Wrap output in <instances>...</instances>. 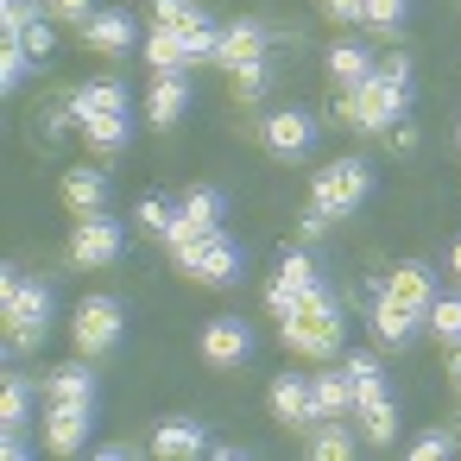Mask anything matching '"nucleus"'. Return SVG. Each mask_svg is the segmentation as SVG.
Segmentation results:
<instances>
[{
	"label": "nucleus",
	"mask_w": 461,
	"mask_h": 461,
	"mask_svg": "<svg viewBox=\"0 0 461 461\" xmlns=\"http://www.w3.org/2000/svg\"><path fill=\"white\" fill-rule=\"evenodd\" d=\"M348 379H354V417H360L366 442H373V448H392V436H398V404H392V392H385L379 360H373V354H348Z\"/></svg>",
	"instance_id": "nucleus-2"
},
{
	"label": "nucleus",
	"mask_w": 461,
	"mask_h": 461,
	"mask_svg": "<svg viewBox=\"0 0 461 461\" xmlns=\"http://www.w3.org/2000/svg\"><path fill=\"white\" fill-rule=\"evenodd\" d=\"M70 114H77V121H89V114H127V83H121V77H102V83L77 89Z\"/></svg>",
	"instance_id": "nucleus-21"
},
{
	"label": "nucleus",
	"mask_w": 461,
	"mask_h": 461,
	"mask_svg": "<svg viewBox=\"0 0 461 461\" xmlns=\"http://www.w3.org/2000/svg\"><path fill=\"white\" fill-rule=\"evenodd\" d=\"M448 379L461 385V341H455V360H448Z\"/></svg>",
	"instance_id": "nucleus-44"
},
{
	"label": "nucleus",
	"mask_w": 461,
	"mask_h": 461,
	"mask_svg": "<svg viewBox=\"0 0 461 461\" xmlns=\"http://www.w3.org/2000/svg\"><path fill=\"white\" fill-rule=\"evenodd\" d=\"M26 70H32L26 45H20V39H7V45H0V89H20V83H26Z\"/></svg>",
	"instance_id": "nucleus-31"
},
{
	"label": "nucleus",
	"mask_w": 461,
	"mask_h": 461,
	"mask_svg": "<svg viewBox=\"0 0 461 461\" xmlns=\"http://www.w3.org/2000/svg\"><path fill=\"white\" fill-rule=\"evenodd\" d=\"M259 58H266V32H259L253 20H234V26L221 32V58H215V64L240 70V64H259Z\"/></svg>",
	"instance_id": "nucleus-20"
},
{
	"label": "nucleus",
	"mask_w": 461,
	"mask_h": 461,
	"mask_svg": "<svg viewBox=\"0 0 461 461\" xmlns=\"http://www.w3.org/2000/svg\"><path fill=\"white\" fill-rule=\"evenodd\" d=\"M272 417L291 423V429H316V392H310V379L278 373L272 379Z\"/></svg>",
	"instance_id": "nucleus-12"
},
{
	"label": "nucleus",
	"mask_w": 461,
	"mask_h": 461,
	"mask_svg": "<svg viewBox=\"0 0 461 461\" xmlns=\"http://www.w3.org/2000/svg\"><path fill=\"white\" fill-rule=\"evenodd\" d=\"M58 20H89V0H45Z\"/></svg>",
	"instance_id": "nucleus-41"
},
{
	"label": "nucleus",
	"mask_w": 461,
	"mask_h": 461,
	"mask_svg": "<svg viewBox=\"0 0 461 461\" xmlns=\"http://www.w3.org/2000/svg\"><path fill=\"white\" fill-rule=\"evenodd\" d=\"M70 335H77V354H83V360L108 354V348L121 341V303H114V297H83Z\"/></svg>",
	"instance_id": "nucleus-7"
},
{
	"label": "nucleus",
	"mask_w": 461,
	"mask_h": 461,
	"mask_svg": "<svg viewBox=\"0 0 461 461\" xmlns=\"http://www.w3.org/2000/svg\"><path fill=\"white\" fill-rule=\"evenodd\" d=\"M366 184H373V171L360 165V158H335V165H322L316 171V190H310V203L322 209V215H354L360 203H366Z\"/></svg>",
	"instance_id": "nucleus-4"
},
{
	"label": "nucleus",
	"mask_w": 461,
	"mask_h": 461,
	"mask_svg": "<svg viewBox=\"0 0 461 461\" xmlns=\"http://www.w3.org/2000/svg\"><path fill=\"white\" fill-rule=\"evenodd\" d=\"M385 297L423 316V310L436 303V285H429V266H417V259H404V266H392V278H385Z\"/></svg>",
	"instance_id": "nucleus-15"
},
{
	"label": "nucleus",
	"mask_w": 461,
	"mask_h": 461,
	"mask_svg": "<svg viewBox=\"0 0 461 461\" xmlns=\"http://www.w3.org/2000/svg\"><path fill=\"white\" fill-rule=\"evenodd\" d=\"M190 108V89H184V70H171V77H158L152 83V95H146V121L152 127H171L177 114Z\"/></svg>",
	"instance_id": "nucleus-22"
},
{
	"label": "nucleus",
	"mask_w": 461,
	"mask_h": 461,
	"mask_svg": "<svg viewBox=\"0 0 461 461\" xmlns=\"http://www.w3.org/2000/svg\"><path fill=\"white\" fill-rule=\"evenodd\" d=\"M0 423H7V429L32 423V379H26V373H7V392H0Z\"/></svg>",
	"instance_id": "nucleus-28"
},
{
	"label": "nucleus",
	"mask_w": 461,
	"mask_h": 461,
	"mask_svg": "<svg viewBox=\"0 0 461 461\" xmlns=\"http://www.w3.org/2000/svg\"><path fill=\"white\" fill-rule=\"evenodd\" d=\"M184 45H190V64H209V58H221V32L209 26V14H203L196 26H184Z\"/></svg>",
	"instance_id": "nucleus-30"
},
{
	"label": "nucleus",
	"mask_w": 461,
	"mask_h": 461,
	"mask_svg": "<svg viewBox=\"0 0 461 461\" xmlns=\"http://www.w3.org/2000/svg\"><path fill=\"white\" fill-rule=\"evenodd\" d=\"M171 215H177V209H171V203H158V196H146V203H140V215H133V221H140V228H146V234H165V228H171Z\"/></svg>",
	"instance_id": "nucleus-36"
},
{
	"label": "nucleus",
	"mask_w": 461,
	"mask_h": 461,
	"mask_svg": "<svg viewBox=\"0 0 461 461\" xmlns=\"http://www.w3.org/2000/svg\"><path fill=\"white\" fill-rule=\"evenodd\" d=\"M341 329H348V322H303V316H285V322H278L285 348L303 354V360H329V354L341 348Z\"/></svg>",
	"instance_id": "nucleus-11"
},
{
	"label": "nucleus",
	"mask_w": 461,
	"mask_h": 461,
	"mask_svg": "<svg viewBox=\"0 0 461 461\" xmlns=\"http://www.w3.org/2000/svg\"><path fill=\"white\" fill-rule=\"evenodd\" d=\"M45 392H51L58 404H95V379H89V366H58V373L45 379Z\"/></svg>",
	"instance_id": "nucleus-26"
},
{
	"label": "nucleus",
	"mask_w": 461,
	"mask_h": 461,
	"mask_svg": "<svg viewBox=\"0 0 461 461\" xmlns=\"http://www.w3.org/2000/svg\"><path fill=\"white\" fill-rule=\"evenodd\" d=\"M121 247H127V234H121V221H108V215H89V221H77V234H70V259H77V266H114Z\"/></svg>",
	"instance_id": "nucleus-8"
},
{
	"label": "nucleus",
	"mask_w": 461,
	"mask_h": 461,
	"mask_svg": "<svg viewBox=\"0 0 461 461\" xmlns=\"http://www.w3.org/2000/svg\"><path fill=\"white\" fill-rule=\"evenodd\" d=\"M146 64H152L158 77L190 70V45H184V32H177V26H152V39H146Z\"/></svg>",
	"instance_id": "nucleus-23"
},
{
	"label": "nucleus",
	"mask_w": 461,
	"mask_h": 461,
	"mask_svg": "<svg viewBox=\"0 0 461 461\" xmlns=\"http://www.w3.org/2000/svg\"><path fill=\"white\" fill-rule=\"evenodd\" d=\"M215 221H221V190H209V184L184 190V203H177V215H171V228H165L171 253H184V247H196L203 234H215Z\"/></svg>",
	"instance_id": "nucleus-5"
},
{
	"label": "nucleus",
	"mask_w": 461,
	"mask_h": 461,
	"mask_svg": "<svg viewBox=\"0 0 461 461\" xmlns=\"http://www.w3.org/2000/svg\"><path fill=\"white\" fill-rule=\"evenodd\" d=\"M177 266H184L196 285H234V278H240V247L215 228V234H203L196 247H184V253H177Z\"/></svg>",
	"instance_id": "nucleus-6"
},
{
	"label": "nucleus",
	"mask_w": 461,
	"mask_h": 461,
	"mask_svg": "<svg viewBox=\"0 0 461 461\" xmlns=\"http://www.w3.org/2000/svg\"><path fill=\"white\" fill-rule=\"evenodd\" d=\"M310 455H316V461H348V455H354V436L329 423V429H316V436H310Z\"/></svg>",
	"instance_id": "nucleus-32"
},
{
	"label": "nucleus",
	"mask_w": 461,
	"mask_h": 461,
	"mask_svg": "<svg viewBox=\"0 0 461 461\" xmlns=\"http://www.w3.org/2000/svg\"><path fill=\"white\" fill-rule=\"evenodd\" d=\"M329 221H335V215H322V209L310 203V209H303V221H297V234H303V240H316V234L329 228Z\"/></svg>",
	"instance_id": "nucleus-40"
},
{
	"label": "nucleus",
	"mask_w": 461,
	"mask_h": 461,
	"mask_svg": "<svg viewBox=\"0 0 461 461\" xmlns=\"http://www.w3.org/2000/svg\"><path fill=\"white\" fill-rule=\"evenodd\" d=\"M411 329H417V310H404V303H392V297L379 291V297H373V341H379V348H404Z\"/></svg>",
	"instance_id": "nucleus-19"
},
{
	"label": "nucleus",
	"mask_w": 461,
	"mask_h": 461,
	"mask_svg": "<svg viewBox=\"0 0 461 461\" xmlns=\"http://www.w3.org/2000/svg\"><path fill=\"white\" fill-rule=\"evenodd\" d=\"M102 203H108V177H102V171H70V177H64V209H70L77 221L102 215Z\"/></svg>",
	"instance_id": "nucleus-18"
},
{
	"label": "nucleus",
	"mask_w": 461,
	"mask_h": 461,
	"mask_svg": "<svg viewBox=\"0 0 461 461\" xmlns=\"http://www.w3.org/2000/svg\"><path fill=\"white\" fill-rule=\"evenodd\" d=\"M89 411L95 404H58L51 398V411H45V448L51 455H77L89 442Z\"/></svg>",
	"instance_id": "nucleus-13"
},
{
	"label": "nucleus",
	"mask_w": 461,
	"mask_h": 461,
	"mask_svg": "<svg viewBox=\"0 0 461 461\" xmlns=\"http://www.w3.org/2000/svg\"><path fill=\"white\" fill-rule=\"evenodd\" d=\"M209 448V436H203V423H158V436H152V455H165V461H184V455H203Z\"/></svg>",
	"instance_id": "nucleus-24"
},
{
	"label": "nucleus",
	"mask_w": 461,
	"mask_h": 461,
	"mask_svg": "<svg viewBox=\"0 0 461 461\" xmlns=\"http://www.w3.org/2000/svg\"><path fill=\"white\" fill-rule=\"evenodd\" d=\"M203 20V7H196V0H152V26H196Z\"/></svg>",
	"instance_id": "nucleus-33"
},
{
	"label": "nucleus",
	"mask_w": 461,
	"mask_h": 461,
	"mask_svg": "<svg viewBox=\"0 0 461 461\" xmlns=\"http://www.w3.org/2000/svg\"><path fill=\"white\" fill-rule=\"evenodd\" d=\"M0 322H7V348L14 354H32L45 341V329H51V291L7 272V285H0Z\"/></svg>",
	"instance_id": "nucleus-3"
},
{
	"label": "nucleus",
	"mask_w": 461,
	"mask_h": 461,
	"mask_svg": "<svg viewBox=\"0 0 461 461\" xmlns=\"http://www.w3.org/2000/svg\"><path fill=\"white\" fill-rule=\"evenodd\" d=\"M448 448H455V436H448V429H429V436H417V442H411V455H417V461H442Z\"/></svg>",
	"instance_id": "nucleus-38"
},
{
	"label": "nucleus",
	"mask_w": 461,
	"mask_h": 461,
	"mask_svg": "<svg viewBox=\"0 0 461 461\" xmlns=\"http://www.w3.org/2000/svg\"><path fill=\"white\" fill-rule=\"evenodd\" d=\"M392 146H398V152L411 158V152H417V127H398V133H392Z\"/></svg>",
	"instance_id": "nucleus-42"
},
{
	"label": "nucleus",
	"mask_w": 461,
	"mask_h": 461,
	"mask_svg": "<svg viewBox=\"0 0 461 461\" xmlns=\"http://www.w3.org/2000/svg\"><path fill=\"white\" fill-rule=\"evenodd\" d=\"M253 354V329L240 322V316H215L209 329H203V360L209 366H240Z\"/></svg>",
	"instance_id": "nucleus-10"
},
{
	"label": "nucleus",
	"mask_w": 461,
	"mask_h": 461,
	"mask_svg": "<svg viewBox=\"0 0 461 461\" xmlns=\"http://www.w3.org/2000/svg\"><path fill=\"white\" fill-rule=\"evenodd\" d=\"M83 39H89V51H102V58H127V51H133V20H127V14H89V20H83Z\"/></svg>",
	"instance_id": "nucleus-16"
},
{
	"label": "nucleus",
	"mask_w": 461,
	"mask_h": 461,
	"mask_svg": "<svg viewBox=\"0 0 461 461\" xmlns=\"http://www.w3.org/2000/svg\"><path fill=\"white\" fill-rule=\"evenodd\" d=\"M77 127H83V140H89L102 158H114V152L127 146V133H133L127 114H89V121H77Z\"/></svg>",
	"instance_id": "nucleus-25"
},
{
	"label": "nucleus",
	"mask_w": 461,
	"mask_h": 461,
	"mask_svg": "<svg viewBox=\"0 0 461 461\" xmlns=\"http://www.w3.org/2000/svg\"><path fill=\"white\" fill-rule=\"evenodd\" d=\"M329 77H335V89H354V83L373 77V58H366L360 45H335V51H329Z\"/></svg>",
	"instance_id": "nucleus-27"
},
{
	"label": "nucleus",
	"mask_w": 461,
	"mask_h": 461,
	"mask_svg": "<svg viewBox=\"0 0 461 461\" xmlns=\"http://www.w3.org/2000/svg\"><path fill=\"white\" fill-rule=\"evenodd\" d=\"M310 392H316V423H341V417H354V379H348V373H316Z\"/></svg>",
	"instance_id": "nucleus-17"
},
{
	"label": "nucleus",
	"mask_w": 461,
	"mask_h": 461,
	"mask_svg": "<svg viewBox=\"0 0 461 461\" xmlns=\"http://www.w3.org/2000/svg\"><path fill=\"white\" fill-rule=\"evenodd\" d=\"M329 20H366V0H322Z\"/></svg>",
	"instance_id": "nucleus-39"
},
{
	"label": "nucleus",
	"mask_w": 461,
	"mask_h": 461,
	"mask_svg": "<svg viewBox=\"0 0 461 461\" xmlns=\"http://www.w3.org/2000/svg\"><path fill=\"white\" fill-rule=\"evenodd\" d=\"M448 278H455V285H461V240H455V247H448Z\"/></svg>",
	"instance_id": "nucleus-43"
},
{
	"label": "nucleus",
	"mask_w": 461,
	"mask_h": 461,
	"mask_svg": "<svg viewBox=\"0 0 461 461\" xmlns=\"http://www.w3.org/2000/svg\"><path fill=\"white\" fill-rule=\"evenodd\" d=\"M228 83H234V102H259V95H266V58H259V64L228 70Z\"/></svg>",
	"instance_id": "nucleus-34"
},
{
	"label": "nucleus",
	"mask_w": 461,
	"mask_h": 461,
	"mask_svg": "<svg viewBox=\"0 0 461 461\" xmlns=\"http://www.w3.org/2000/svg\"><path fill=\"white\" fill-rule=\"evenodd\" d=\"M20 45H26V58H32V64H45V58H51V26H45V20H32V26L20 32Z\"/></svg>",
	"instance_id": "nucleus-37"
},
{
	"label": "nucleus",
	"mask_w": 461,
	"mask_h": 461,
	"mask_svg": "<svg viewBox=\"0 0 461 461\" xmlns=\"http://www.w3.org/2000/svg\"><path fill=\"white\" fill-rule=\"evenodd\" d=\"M360 26H373V32H398L404 26V0H366V20Z\"/></svg>",
	"instance_id": "nucleus-35"
},
{
	"label": "nucleus",
	"mask_w": 461,
	"mask_h": 461,
	"mask_svg": "<svg viewBox=\"0 0 461 461\" xmlns=\"http://www.w3.org/2000/svg\"><path fill=\"white\" fill-rule=\"evenodd\" d=\"M310 140H316V121L297 114V108H278V114L266 121V152H278V158H303Z\"/></svg>",
	"instance_id": "nucleus-14"
},
{
	"label": "nucleus",
	"mask_w": 461,
	"mask_h": 461,
	"mask_svg": "<svg viewBox=\"0 0 461 461\" xmlns=\"http://www.w3.org/2000/svg\"><path fill=\"white\" fill-rule=\"evenodd\" d=\"M404 102H411V77L373 70L366 83L341 89V127H354V133H385V127L404 121Z\"/></svg>",
	"instance_id": "nucleus-1"
},
{
	"label": "nucleus",
	"mask_w": 461,
	"mask_h": 461,
	"mask_svg": "<svg viewBox=\"0 0 461 461\" xmlns=\"http://www.w3.org/2000/svg\"><path fill=\"white\" fill-rule=\"evenodd\" d=\"M423 322L436 329V341H448V348H455V341H461V297H436V303L423 310Z\"/></svg>",
	"instance_id": "nucleus-29"
},
{
	"label": "nucleus",
	"mask_w": 461,
	"mask_h": 461,
	"mask_svg": "<svg viewBox=\"0 0 461 461\" xmlns=\"http://www.w3.org/2000/svg\"><path fill=\"white\" fill-rule=\"evenodd\" d=\"M310 285H316V259H310V253H285L278 278L266 285V310H272V316L285 322V316H291V310L303 303V291H310Z\"/></svg>",
	"instance_id": "nucleus-9"
}]
</instances>
